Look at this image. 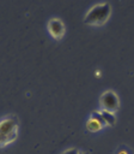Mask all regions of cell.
<instances>
[{"instance_id": "1", "label": "cell", "mask_w": 134, "mask_h": 154, "mask_svg": "<svg viewBox=\"0 0 134 154\" xmlns=\"http://www.w3.org/2000/svg\"><path fill=\"white\" fill-rule=\"evenodd\" d=\"M19 120L14 114H8L0 119V148L10 146L18 137Z\"/></svg>"}, {"instance_id": "2", "label": "cell", "mask_w": 134, "mask_h": 154, "mask_svg": "<svg viewBox=\"0 0 134 154\" xmlns=\"http://www.w3.org/2000/svg\"><path fill=\"white\" fill-rule=\"evenodd\" d=\"M111 16V5L109 2H100L93 5L85 14L84 23L92 26H100L105 24Z\"/></svg>"}, {"instance_id": "3", "label": "cell", "mask_w": 134, "mask_h": 154, "mask_svg": "<svg viewBox=\"0 0 134 154\" xmlns=\"http://www.w3.org/2000/svg\"><path fill=\"white\" fill-rule=\"evenodd\" d=\"M99 106H100V109L115 113L120 108L118 95L114 90H105L99 97Z\"/></svg>"}, {"instance_id": "4", "label": "cell", "mask_w": 134, "mask_h": 154, "mask_svg": "<svg viewBox=\"0 0 134 154\" xmlns=\"http://www.w3.org/2000/svg\"><path fill=\"white\" fill-rule=\"evenodd\" d=\"M48 31L54 40H61L65 36L66 28L60 18H51L48 20Z\"/></svg>"}, {"instance_id": "5", "label": "cell", "mask_w": 134, "mask_h": 154, "mask_svg": "<svg viewBox=\"0 0 134 154\" xmlns=\"http://www.w3.org/2000/svg\"><path fill=\"white\" fill-rule=\"evenodd\" d=\"M104 126L93 117H90L87 120H86V129L90 131V132H97L99 130H102Z\"/></svg>"}, {"instance_id": "6", "label": "cell", "mask_w": 134, "mask_h": 154, "mask_svg": "<svg viewBox=\"0 0 134 154\" xmlns=\"http://www.w3.org/2000/svg\"><path fill=\"white\" fill-rule=\"evenodd\" d=\"M100 114H102V118L105 123L106 126H112L115 123H116V117H115V113L112 112H109V111H104V109H99Z\"/></svg>"}, {"instance_id": "7", "label": "cell", "mask_w": 134, "mask_h": 154, "mask_svg": "<svg viewBox=\"0 0 134 154\" xmlns=\"http://www.w3.org/2000/svg\"><path fill=\"white\" fill-rule=\"evenodd\" d=\"M80 153L81 152L79 149H77V148H68V149L63 150L61 154H80Z\"/></svg>"}, {"instance_id": "8", "label": "cell", "mask_w": 134, "mask_h": 154, "mask_svg": "<svg viewBox=\"0 0 134 154\" xmlns=\"http://www.w3.org/2000/svg\"><path fill=\"white\" fill-rule=\"evenodd\" d=\"M116 154H130V152L128 150L127 147H120L116 152Z\"/></svg>"}, {"instance_id": "9", "label": "cell", "mask_w": 134, "mask_h": 154, "mask_svg": "<svg viewBox=\"0 0 134 154\" xmlns=\"http://www.w3.org/2000/svg\"><path fill=\"white\" fill-rule=\"evenodd\" d=\"M80 154H89V153H86V152H81Z\"/></svg>"}]
</instances>
